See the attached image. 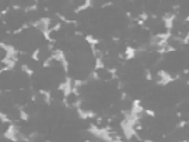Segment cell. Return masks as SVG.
<instances>
[{
  "mask_svg": "<svg viewBox=\"0 0 189 142\" xmlns=\"http://www.w3.org/2000/svg\"><path fill=\"white\" fill-rule=\"evenodd\" d=\"M139 16H140L142 20H144V21H146V20H147V19H148V15H147L146 14H142L140 15Z\"/></svg>",
  "mask_w": 189,
  "mask_h": 142,
  "instance_id": "7a4b0ae2",
  "label": "cell"
},
{
  "mask_svg": "<svg viewBox=\"0 0 189 142\" xmlns=\"http://www.w3.org/2000/svg\"><path fill=\"white\" fill-rule=\"evenodd\" d=\"M145 73L146 76V78L148 80H151L152 76L151 75V73H150V72H149V70H146L145 72Z\"/></svg>",
  "mask_w": 189,
  "mask_h": 142,
  "instance_id": "6da1fadb",
  "label": "cell"
}]
</instances>
